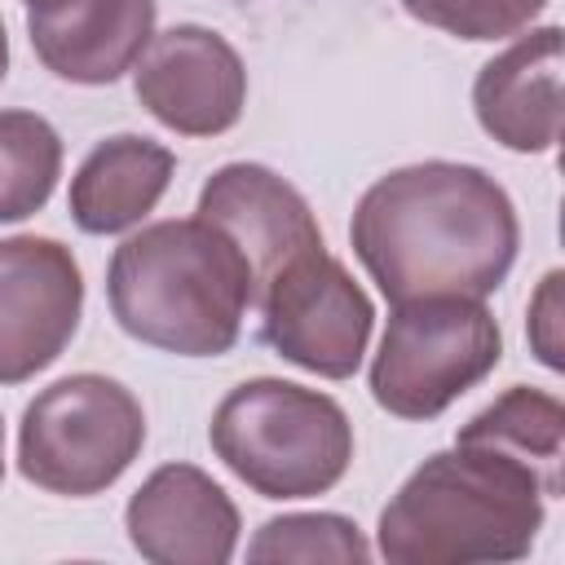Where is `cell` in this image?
Returning <instances> with one entry per match:
<instances>
[{
  "instance_id": "5bb4252c",
  "label": "cell",
  "mask_w": 565,
  "mask_h": 565,
  "mask_svg": "<svg viewBox=\"0 0 565 565\" xmlns=\"http://www.w3.org/2000/svg\"><path fill=\"white\" fill-rule=\"evenodd\" d=\"M168 181H172L168 146L137 132L106 137L102 146L88 150V159L71 181V216L84 234L132 230L146 212H154Z\"/></svg>"
},
{
  "instance_id": "9a60e30c",
  "label": "cell",
  "mask_w": 565,
  "mask_h": 565,
  "mask_svg": "<svg viewBox=\"0 0 565 565\" xmlns=\"http://www.w3.org/2000/svg\"><path fill=\"white\" fill-rule=\"evenodd\" d=\"M459 446H486L534 472L547 499L561 494V463H565V406L543 388H508L499 402L477 411L459 437Z\"/></svg>"
},
{
  "instance_id": "52a82bcc",
  "label": "cell",
  "mask_w": 565,
  "mask_h": 565,
  "mask_svg": "<svg viewBox=\"0 0 565 565\" xmlns=\"http://www.w3.org/2000/svg\"><path fill=\"white\" fill-rule=\"evenodd\" d=\"M260 340L327 380H349L366 353L375 309L366 291L349 278V269L313 247L282 265L260 291Z\"/></svg>"
},
{
  "instance_id": "ac0fdd59",
  "label": "cell",
  "mask_w": 565,
  "mask_h": 565,
  "mask_svg": "<svg viewBox=\"0 0 565 565\" xmlns=\"http://www.w3.org/2000/svg\"><path fill=\"white\" fill-rule=\"evenodd\" d=\"M411 18L459 40H503L525 31L547 0H402Z\"/></svg>"
},
{
  "instance_id": "6da1fadb",
  "label": "cell",
  "mask_w": 565,
  "mask_h": 565,
  "mask_svg": "<svg viewBox=\"0 0 565 565\" xmlns=\"http://www.w3.org/2000/svg\"><path fill=\"white\" fill-rule=\"evenodd\" d=\"M353 252L380 291L402 300L490 296L521 243L508 190L472 163H411L380 177L353 212Z\"/></svg>"
},
{
  "instance_id": "3957f363",
  "label": "cell",
  "mask_w": 565,
  "mask_h": 565,
  "mask_svg": "<svg viewBox=\"0 0 565 565\" xmlns=\"http://www.w3.org/2000/svg\"><path fill=\"white\" fill-rule=\"evenodd\" d=\"M534 472L486 446L428 455L380 512V552L393 565L521 561L543 530Z\"/></svg>"
},
{
  "instance_id": "7c38bea8",
  "label": "cell",
  "mask_w": 565,
  "mask_h": 565,
  "mask_svg": "<svg viewBox=\"0 0 565 565\" xmlns=\"http://www.w3.org/2000/svg\"><path fill=\"white\" fill-rule=\"evenodd\" d=\"M35 57L71 84H115L154 35V0H31Z\"/></svg>"
},
{
  "instance_id": "277c9868",
  "label": "cell",
  "mask_w": 565,
  "mask_h": 565,
  "mask_svg": "<svg viewBox=\"0 0 565 565\" xmlns=\"http://www.w3.org/2000/svg\"><path fill=\"white\" fill-rule=\"evenodd\" d=\"M216 459L265 499H309L331 490L353 459L349 415L313 388L247 380L212 415Z\"/></svg>"
},
{
  "instance_id": "ffe728a7",
  "label": "cell",
  "mask_w": 565,
  "mask_h": 565,
  "mask_svg": "<svg viewBox=\"0 0 565 565\" xmlns=\"http://www.w3.org/2000/svg\"><path fill=\"white\" fill-rule=\"evenodd\" d=\"M4 66H9V35H4V22H0V79H4Z\"/></svg>"
},
{
  "instance_id": "4fadbf2b",
  "label": "cell",
  "mask_w": 565,
  "mask_h": 565,
  "mask_svg": "<svg viewBox=\"0 0 565 565\" xmlns=\"http://www.w3.org/2000/svg\"><path fill=\"white\" fill-rule=\"evenodd\" d=\"M472 106L499 146L552 150L561 137V26H539L490 57L472 84Z\"/></svg>"
},
{
  "instance_id": "2e32d148",
  "label": "cell",
  "mask_w": 565,
  "mask_h": 565,
  "mask_svg": "<svg viewBox=\"0 0 565 565\" xmlns=\"http://www.w3.org/2000/svg\"><path fill=\"white\" fill-rule=\"evenodd\" d=\"M62 172V141L31 110H0V225L40 212Z\"/></svg>"
},
{
  "instance_id": "ba28073f",
  "label": "cell",
  "mask_w": 565,
  "mask_h": 565,
  "mask_svg": "<svg viewBox=\"0 0 565 565\" xmlns=\"http://www.w3.org/2000/svg\"><path fill=\"white\" fill-rule=\"evenodd\" d=\"M84 278L57 238H0V384L44 371L75 335Z\"/></svg>"
},
{
  "instance_id": "30bf717a",
  "label": "cell",
  "mask_w": 565,
  "mask_h": 565,
  "mask_svg": "<svg viewBox=\"0 0 565 565\" xmlns=\"http://www.w3.org/2000/svg\"><path fill=\"white\" fill-rule=\"evenodd\" d=\"M199 216L216 225L252 269V291H260L282 265L322 247L318 221L296 185L260 163H225L199 190Z\"/></svg>"
},
{
  "instance_id": "8fae6325",
  "label": "cell",
  "mask_w": 565,
  "mask_h": 565,
  "mask_svg": "<svg viewBox=\"0 0 565 565\" xmlns=\"http://www.w3.org/2000/svg\"><path fill=\"white\" fill-rule=\"evenodd\" d=\"M124 525L154 565H225L238 543L234 499L194 463L154 468L128 499Z\"/></svg>"
},
{
  "instance_id": "7a4b0ae2",
  "label": "cell",
  "mask_w": 565,
  "mask_h": 565,
  "mask_svg": "<svg viewBox=\"0 0 565 565\" xmlns=\"http://www.w3.org/2000/svg\"><path fill=\"white\" fill-rule=\"evenodd\" d=\"M106 296L132 340L181 358L230 353L256 300L247 260L203 216L159 221L124 238L106 269Z\"/></svg>"
},
{
  "instance_id": "e0dca14e",
  "label": "cell",
  "mask_w": 565,
  "mask_h": 565,
  "mask_svg": "<svg viewBox=\"0 0 565 565\" xmlns=\"http://www.w3.org/2000/svg\"><path fill=\"white\" fill-rule=\"evenodd\" d=\"M252 561H340V565H362L371 556L362 530L349 516L335 512H291V516H274L256 530Z\"/></svg>"
},
{
  "instance_id": "9c48e42d",
  "label": "cell",
  "mask_w": 565,
  "mask_h": 565,
  "mask_svg": "<svg viewBox=\"0 0 565 565\" xmlns=\"http://www.w3.org/2000/svg\"><path fill=\"white\" fill-rule=\"evenodd\" d=\"M137 102L181 137H216L238 124L247 71L234 44L207 26H168L150 35L132 71Z\"/></svg>"
},
{
  "instance_id": "44dd1931",
  "label": "cell",
  "mask_w": 565,
  "mask_h": 565,
  "mask_svg": "<svg viewBox=\"0 0 565 565\" xmlns=\"http://www.w3.org/2000/svg\"><path fill=\"white\" fill-rule=\"evenodd\" d=\"M0 477H4V428H0Z\"/></svg>"
},
{
  "instance_id": "8992f818",
  "label": "cell",
  "mask_w": 565,
  "mask_h": 565,
  "mask_svg": "<svg viewBox=\"0 0 565 565\" xmlns=\"http://www.w3.org/2000/svg\"><path fill=\"white\" fill-rule=\"evenodd\" d=\"M499 353L503 335L481 300H402L371 362V397L397 419H433L481 384L499 366Z\"/></svg>"
},
{
  "instance_id": "5b68a950",
  "label": "cell",
  "mask_w": 565,
  "mask_h": 565,
  "mask_svg": "<svg viewBox=\"0 0 565 565\" xmlns=\"http://www.w3.org/2000/svg\"><path fill=\"white\" fill-rule=\"evenodd\" d=\"M141 402L106 375H66L35 393L18 428V468L49 494H97L141 455Z\"/></svg>"
},
{
  "instance_id": "d6986e66",
  "label": "cell",
  "mask_w": 565,
  "mask_h": 565,
  "mask_svg": "<svg viewBox=\"0 0 565 565\" xmlns=\"http://www.w3.org/2000/svg\"><path fill=\"white\" fill-rule=\"evenodd\" d=\"M530 344L543 366H561V274L552 269L530 300Z\"/></svg>"
}]
</instances>
